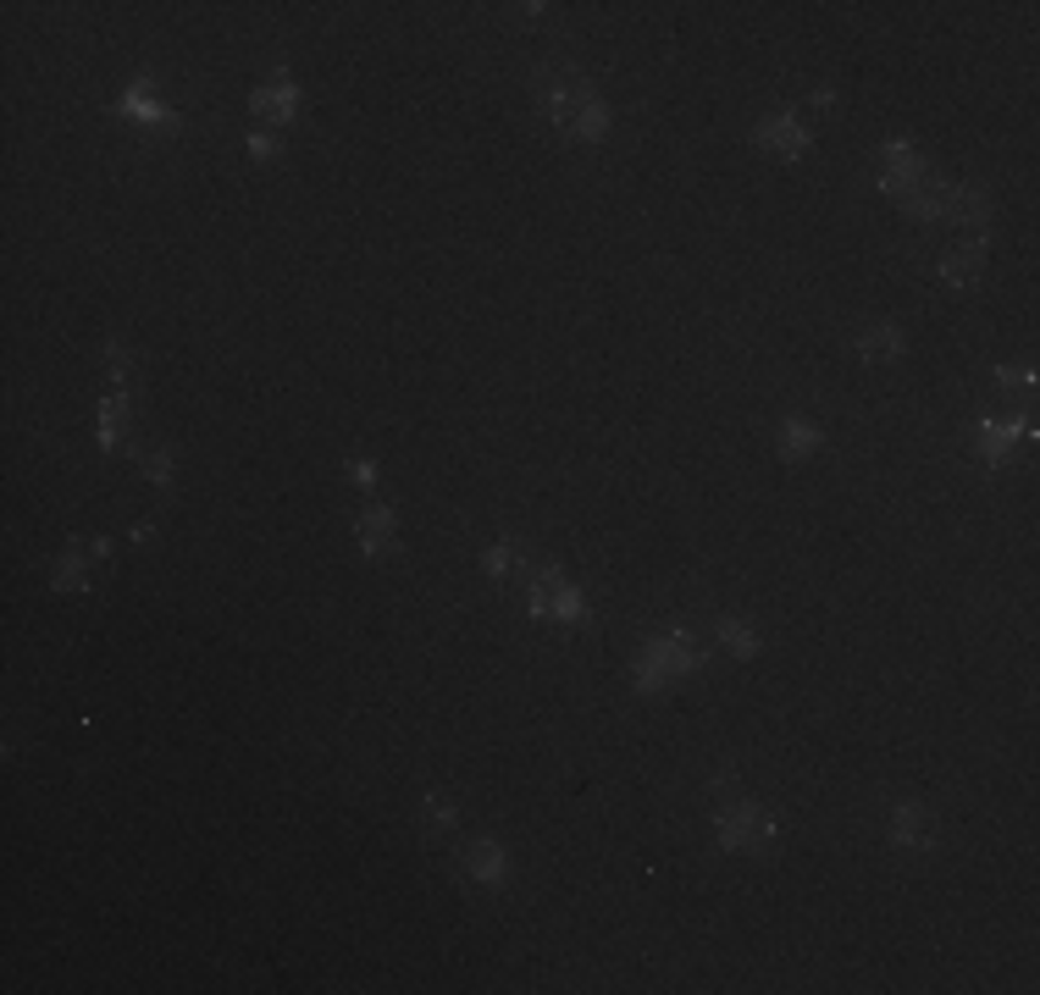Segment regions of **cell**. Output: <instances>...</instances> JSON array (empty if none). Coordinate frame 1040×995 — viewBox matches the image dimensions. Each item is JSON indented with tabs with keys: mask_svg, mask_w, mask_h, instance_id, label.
Masks as SVG:
<instances>
[{
	"mask_svg": "<svg viewBox=\"0 0 1040 995\" xmlns=\"http://www.w3.org/2000/svg\"><path fill=\"white\" fill-rule=\"evenodd\" d=\"M250 111L266 116V122H293V116H299V84H293L288 73H277L272 84H261V89L250 95Z\"/></svg>",
	"mask_w": 1040,
	"mask_h": 995,
	"instance_id": "7c38bea8",
	"label": "cell"
},
{
	"mask_svg": "<svg viewBox=\"0 0 1040 995\" xmlns=\"http://www.w3.org/2000/svg\"><path fill=\"white\" fill-rule=\"evenodd\" d=\"M780 454L786 459H809V454H819V443H825V431L814 426V420H798V415H791L786 426H780Z\"/></svg>",
	"mask_w": 1040,
	"mask_h": 995,
	"instance_id": "5bb4252c",
	"label": "cell"
},
{
	"mask_svg": "<svg viewBox=\"0 0 1040 995\" xmlns=\"http://www.w3.org/2000/svg\"><path fill=\"white\" fill-rule=\"evenodd\" d=\"M753 144L769 150V155H780V161H803V155L814 150V134H809V122H803L798 111H775V116H764L759 128H753Z\"/></svg>",
	"mask_w": 1040,
	"mask_h": 995,
	"instance_id": "277c9868",
	"label": "cell"
},
{
	"mask_svg": "<svg viewBox=\"0 0 1040 995\" xmlns=\"http://www.w3.org/2000/svg\"><path fill=\"white\" fill-rule=\"evenodd\" d=\"M454 819H460V807H454V796H449V791H433V796L421 802V830H426V835L454 830Z\"/></svg>",
	"mask_w": 1040,
	"mask_h": 995,
	"instance_id": "d6986e66",
	"label": "cell"
},
{
	"mask_svg": "<svg viewBox=\"0 0 1040 995\" xmlns=\"http://www.w3.org/2000/svg\"><path fill=\"white\" fill-rule=\"evenodd\" d=\"M515 565H521V553H515V542H493L481 553V570L493 576V581H504V576H515Z\"/></svg>",
	"mask_w": 1040,
	"mask_h": 995,
	"instance_id": "7402d4cb",
	"label": "cell"
},
{
	"mask_svg": "<svg viewBox=\"0 0 1040 995\" xmlns=\"http://www.w3.org/2000/svg\"><path fill=\"white\" fill-rule=\"evenodd\" d=\"M947 222H957L963 232H986L991 227V189H986V182H952Z\"/></svg>",
	"mask_w": 1040,
	"mask_h": 995,
	"instance_id": "52a82bcc",
	"label": "cell"
},
{
	"mask_svg": "<svg viewBox=\"0 0 1040 995\" xmlns=\"http://www.w3.org/2000/svg\"><path fill=\"white\" fill-rule=\"evenodd\" d=\"M714 835H719V852H764L775 841V819L764 814L759 802L737 796L730 791V780L714 785Z\"/></svg>",
	"mask_w": 1040,
	"mask_h": 995,
	"instance_id": "3957f363",
	"label": "cell"
},
{
	"mask_svg": "<svg viewBox=\"0 0 1040 995\" xmlns=\"http://www.w3.org/2000/svg\"><path fill=\"white\" fill-rule=\"evenodd\" d=\"M542 111H548V122H554L560 134H571V139H581V144H598V139H609V100L587 84V78H548L542 84Z\"/></svg>",
	"mask_w": 1040,
	"mask_h": 995,
	"instance_id": "6da1fadb",
	"label": "cell"
},
{
	"mask_svg": "<svg viewBox=\"0 0 1040 995\" xmlns=\"http://www.w3.org/2000/svg\"><path fill=\"white\" fill-rule=\"evenodd\" d=\"M930 807L925 802H897L891 807V846H902V852H925L930 846Z\"/></svg>",
	"mask_w": 1040,
	"mask_h": 995,
	"instance_id": "30bf717a",
	"label": "cell"
},
{
	"mask_svg": "<svg viewBox=\"0 0 1040 995\" xmlns=\"http://www.w3.org/2000/svg\"><path fill=\"white\" fill-rule=\"evenodd\" d=\"M980 443H986V470H1002L1018 454V443H1029V415H1018V420L986 415L980 420Z\"/></svg>",
	"mask_w": 1040,
	"mask_h": 995,
	"instance_id": "ba28073f",
	"label": "cell"
},
{
	"mask_svg": "<svg viewBox=\"0 0 1040 995\" xmlns=\"http://www.w3.org/2000/svg\"><path fill=\"white\" fill-rule=\"evenodd\" d=\"M349 481L372 492V487H377V465H372V459H349Z\"/></svg>",
	"mask_w": 1040,
	"mask_h": 995,
	"instance_id": "cb8c5ba5",
	"label": "cell"
},
{
	"mask_svg": "<svg viewBox=\"0 0 1040 995\" xmlns=\"http://www.w3.org/2000/svg\"><path fill=\"white\" fill-rule=\"evenodd\" d=\"M902 349H907V338H902L891 322H880V327H869V332L859 338V354H864V360H902Z\"/></svg>",
	"mask_w": 1040,
	"mask_h": 995,
	"instance_id": "e0dca14e",
	"label": "cell"
},
{
	"mask_svg": "<svg viewBox=\"0 0 1040 995\" xmlns=\"http://www.w3.org/2000/svg\"><path fill=\"white\" fill-rule=\"evenodd\" d=\"M809 105H814V111H830V105H836V89H814Z\"/></svg>",
	"mask_w": 1040,
	"mask_h": 995,
	"instance_id": "484cf974",
	"label": "cell"
},
{
	"mask_svg": "<svg viewBox=\"0 0 1040 995\" xmlns=\"http://www.w3.org/2000/svg\"><path fill=\"white\" fill-rule=\"evenodd\" d=\"M243 144H250V155H255V161H272V155L283 150V144H277L272 134H250V139H243Z\"/></svg>",
	"mask_w": 1040,
	"mask_h": 995,
	"instance_id": "d4e9b609",
	"label": "cell"
},
{
	"mask_svg": "<svg viewBox=\"0 0 1040 995\" xmlns=\"http://www.w3.org/2000/svg\"><path fill=\"white\" fill-rule=\"evenodd\" d=\"M460 862H465V874L476 880V885H504L510 880V857H504V846L499 841H471L465 852H460Z\"/></svg>",
	"mask_w": 1040,
	"mask_h": 995,
	"instance_id": "8fae6325",
	"label": "cell"
},
{
	"mask_svg": "<svg viewBox=\"0 0 1040 995\" xmlns=\"http://www.w3.org/2000/svg\"><path fill=\"white\" fill-rule=\"evenodd\" d=\"M986 255H991V238L986 232H968L963 243H952L941 255V282L947 288H974L986 277Z\"/></svg>",
	"mask_w": 1040,
	"mask_h": 995,
	"instance_id": "8992f818",
	"label": "cell"
},
{
	"mask_svg": "<svg viewBox=\"0 0 1040 995\" xmlns=\"http://www.w3.org/2000/svg\"><path fill=\"white\" fill-rule=\"evenodd\" d=\"M139 470L150 476L155 492H172V487H177V454H172V449H145V454H139Z\"/></svg>",
	"mask_w": 1040,
	"mask_h": 995,
	"instance_id": "ffe728a7",
	"label": "cell"
},
{
	"mask_svg": "<svg viewBox=\"0 0 1040 995\" xmlns=\"http://www.w3.org/2000/svg\"><path fill=\"white\" fill-rule=\"evenodd\" d=\"M393 537H399V515H393V504H365L360 515H354V542H360V553H388L393 547Z\"/></svg>",
	"mask_w": 1040,
	"mask_h": 995,
	"instance_id": "9c48e42d",
	"label": "cell"
},
{
	"mask_svg": "<svg viewBox=\"0 0 1040 995\" xmlns=\"http://www.w3.org/2000/svg\"><path fill=\"white\" fill-rule=\"evenodd\" d=\"M997 382H1002V388H1035V370H1024V365H997Z\"/></svg>",
	"mask_w": 1040,
	"mask_h": 995,
	"instance_id": "603a6c76",
	"label": "cell"
},
{
	"mask_svg": "<svg viewBox=\"0 0 1040 995\" xmlns=\"http://www.w3.org/2000/svg\"><path fill=\"white\" fill-rule=\"evenodd\" d=\"M116 116H134V122H150V128H166V134H183V116L161 100L155 78H134L116 100Z\"/></svg>",
	"mask_w": 1040,
	"mask_h": 995,
	"instance_id": "5b68a950",
	"label": "cell"
},
{
	"mask_svg": "<svg viewBox=\"0 0 1040 995\" xmlns=\"http://www.w3.org/2000/svg\"><path fill=\"white\" fill-rule=\"evenodd\" d=\"M105 365H111V382H116V393H128L134 388V349L128 343H105Z\"/></svg>",
	"mask_w": 1040,
	"mask_h": 995,
	"instance_id": "44dd1931",
	"label": "cell"
},
{
	"mask_svg": "<svg viewBox=\"0 0 1040 995\" xmlns=\"http://www.w3.org/2000/svg\"><path fill=\"white\" fill-rule=\"evenodd\" d=\"M714 642L725 647V653H737V658H753L764 642H759V631L748 626V619H737V614H725L719 626H714Z\"/></svg>",
	"mask_w": 1040,
	"mask_h": 995,
	"instance_id": "9a60e30c",
	"label": "cell"
},
{
	"mask_svg": "<svg viewBox=\"0 0 1040 995\" xmlns=\"http://www.w3.org/2000/svg\"><path fill=\"white\" fill-rule=\"evenodd\" d=\"M548 619H560L565 631H576V626H587V597H581V587H571V581H560L554 587V608H548Z\"/></svg>",
	"mask_w": 1040,
	"mask_h": 995,
	"instance_id": "ac0fdd59",
	"label": "cell"
},
{
	"mask_svg": "<svg viewBox=\"0 0 1040 995\" xmlns=\"http://www.w3.org/2000/svg\"><path fill=\"white\" fill-rule=\"evenodd\" d=\"M50 587H55V592H89V553H78V542L55 558Z\"/></svg>",
	"mask_w": 1040,
	"mask_h": 995,
	"instance_id": "2e32d148",
	"label": "cell"
},
{
	"mask_svg": "<svg viewBox=\"0 0 1040 995\" xmlns=\"http://www.w3.org/2000/svg\"><path fill=\"white\" fill-rule=\"evenodd\" d=\"M703 664H709V653L698 647V637H692L687 626H664V631L637 653L631 687H637V692H664L669 680H687V675H698Z\"/></svg>",
	"mask_w": 1040,
	"mask_h": 995,
	"instance_id": "7a4b0ae2",
	"label": "cell"
},
{
	"mask_svg": "<svg viewBox=\"0 0 1040 995\" xmlns=\"http://www.w3.org/2000/svg\"><path fill=\"white\" fill-rule=\"evenodd\" d=\"M128 393H111L105 404H100V449L105 454H116L122 443H128Z\"/></svg>",
	"mask_w": 1040,
	"mask_h": 995,
	"instance_id": "4fadbf2b",
	"label": "cell"
}]
</instances>
